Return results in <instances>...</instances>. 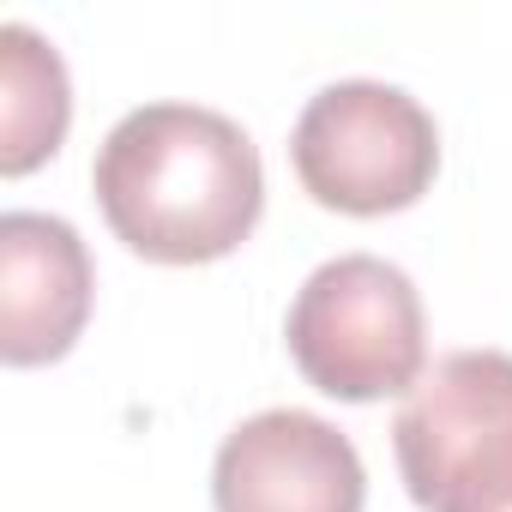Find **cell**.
<instances>
[{
    "instance_id": "obj_1",
    "label": "cell",
    "mask_w": 512,
    "mask_h": 512,
    "mask_svg": "<svg viewBox=\"0 0 512 512\" xmlns=\"http://www.w3.org/2000/svg\"><path fill=\"white\" fill-rule=\"evenodd\" d=\"M91 187L115 241L151 266H211L266 211L253 139L199 103H145L121 115L97 145Z\"/></svg>"
},
{
    "instance_id": "obj_2",
    "label": "cell",
    "mask_w": 512,
    "mask_h": 512,
    "mask_svg": "<svg viewBox=\"0 0 512 512\" xmlns=\"http://www.w3.org/2000/svg\"><path fill=\"white\" fill-rule=\"evenodd\" d=\"M290 362L338 404L410 398L428 368V320L410 272L380 253H338L290 302Z\"/></svg>"
},
{
    "instance_id": "obj_3",
    "label": "cell",
    "mask_w": 512,
    "mask_h": 512,
    "mask_svg": "<svg viewBox=\"0 0 512 512\" xmlns=\"http://www.w3.org/2000/svg\"><path fill=\"white\" fill-rule=\"evenodd\" d=\"M392 452L422 512H512V356H440L404 398Z\"/></svg>"
},
{
    "instance_id": "obj_4",
    "label": "cell",
    "mask_w": 512,
    "mask_h": 512,
    "mask_svg": "<svg viewBox=\"0 0 512 512\" xmlns=\"http://www.w3.org/2000/svg\"><path fill=\"white\" fill-rule=\"evenodd\" d=\"M290 163L314 205L344 217H386L410 211L440 169V127L434 115L380 79H338L308 97Z\"/></svg>"
},
{
    "instance_id": "obj_5",
    "label": "cell",
    "mask_w": 512,
    "mask_h": 512,
    "mask_svg": "<svg viewBox=\"0 0 512 512\" xmlns=\"http://www.w3.org/2000/svg\"><path fill=\"white\" fill-rule=\"evenodd\" d=\"M217 512H362L368 470L350 434L314 410H260L223 434L211 464Z\"/></svg>"
},
{
    "instance_id": "obj_6",
    "label": "cell",
    "mask_w": 512,
    "mask_h": 512,
    "mask_svg": "<svg viewBox=\"0 0 512 512\" xmlns=\"http://www.w3.org/2000/svg\"><path fill=\"white\" fill-rule=\"evenodd\" d=\"M91 253L67 217L7 211L0 217V362H61L91 320Z\"/></svg>"
},
{
    "instance_id": "obj_7",
    "label": "cell",
    "mask_w": 512,
    "mask_h": 512,
    "mask_svg": "<svg viewBox=\"0 0 512 512\" xmlns=\"http://www.w3.org/2000/svg\"><path fill=\"white\" fill-rule=\"evenodd\" d=\"M73 121L67 61L31 25H0V175L49 163Z\"/></svg>"
}]
</instances>
